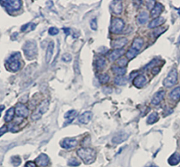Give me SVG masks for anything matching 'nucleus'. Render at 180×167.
Listing matches in <instances>:
<instances>
[{"instance_id": "f257e3e1", "label": "nucleus", "mask_w": 180, "mask_h": 167, "mask_svg": "<svg viewBox=\"0 0 180 167\" xmlns=\"http://www.w3.org/2000/svg\"><path fill=\"white\" fill-rule=\"evenodd\" d=\"M77 154L85 164H92L96 158V151L89 147L79 149L77 151Z\"/></svg>"}, {"instance_id": "f03ea898", "label": "nucleus", "mask_w": 180, "mask_h": 167, "mask_svg": "<svg viewBox=\"0 0 180 167\" xmlns=\"http://www.w3.org/2000/svg\"><path fill=\"white\" fill-rule=\"evenodd\" d=\"M23 51L25 56L29 59L35 58L38 54V46L36 42L33 40L27 41L23 46Z\"/></svg>"}, {"instance_id": "7ed1b4c3", "label": "nucleus", "mask_w": 180, "mask_h": 167, "mask_svg": "<svg viewBox=\"0 0 180 167\" xmlns=\"http://www.w3.org/2000/svg\"><path fill=\"white\" fill-rule=\"evenodd\" d=\"M20 58L21 54H19V53L18 52L16 53V54H12V55L9 58V59L7 60L6 61V64L10 70H11L12 72L18 71L21 68V62L20 61H19Z\"/></svg>"}, {"instance_id": "20e7f679", "label": "nucleus", "mask_w": 180, "mask_h": 167, "mask_svg": "<svg viewBox=\"0 0 180 167\" xmlns=\"http://www.w3.org/2000/svg\"><path fill=\"white\" fill-rule=\"evenodd\" d=\"M49 106V101L48 100H45L44 101H42L38 108L33 112V113L31 115V119L33 120L36 121L40 119L42 117V116L48 110Z\"/></svg>"}, {"instance_id": "39448f33", "label": "nucleus", "mask_w": 180, "mask_h": 167, "mask_svg": "<svg viewBox=\"0 0 180 167\" xmlns=\"http://www.w3.org/2000/svg\"><path fill=\"white\" fill-rule=\"evenodd\" d=\"M1 5L4 6L9 11H17L20 10L21 5V1L20 0H9V1H0Z\"/></svg>"}, {"instance_id": "423d86ee", "label": "nucleus", "mask_w": 180, "mask_h": 167, "mask_svg": "<svg viewBox=\"0 0 180 167\" xmlns=\"http://www.w3.org/2000/svg\"><path fill=\"white\" fill-rule=\"evenodd\" d=\"M177 70L172 69L169 73L166 78L163 81V85L165 87L170 88L173 87V86L177 83Z\"/></svg>"}, {"instance_id": "0eeeda50", "label": "nucleus", "mask_w": 180, "mask_h": 167, "mask_svg": "<svg viewBox=\"0 0 180 167\" xmlns=\"http://www.w3.org/2000/svg\"><path fill=\"white\" fill-rule=\"evenodd\" d=\"M124 22L123 20L120 18H114L112 20L111 25V32L114 34H118L120 32L123 30V29L124 28Z\"/></svg>"}, {"instance_id": "6e6552de", "label": "nucleus", "mask_w": 180, "mask_h": 167, "mask_svg": "<svg viewBox=\"0 0 180 167\" xmlns=\"http://www.w3.org/2000/svg\"><path fill=\"white\" fill-rule=\"evenodd\" d=\"M15 112L18 117L25 118L29 114V110L26 105L22 103H18L15 108Z\"/></svg>"}, {"instance_id": "1a4fd4ad", "label": "nucleus", "mask_w": 180, "mask_h": 167, "mask_svg": "<svg viewBox=\"0 0 180 167\" xmlns=\"http://www.w3.org/2000/svg\"><path fill=\"white\" fill-rule=\"evenodd\" d=\"M128 39L125 37H120L114 39L111 42V47L116 49H120L128 43Z\"/></svg>"}, {"instance_id": "9d476101", "label": "nucleus", "mask_w": 180, "mask_h": 167, "mask_svg": "<svg viewBox=\"0 0 180 167\" xmlns=\"http://www.w3.org/2000/svg\"><path fill=\"white\" fill-rule=\"evenodd\" d=\"M128 137H129L128 133L123 132V131H121V132L118 133L117 134L115 135L112 139V142L115 144H120L128 139Z\"/></svg>"}, {"instance_id": "9b49d317", "label": "nucleus", "mask_w": 180, "mask_h": 167, "mask_svg": "<svg viewBox=\"0 0 180 167\" xmlns=\"http://www.w3.org/2000/svg\"><path fill=\"white\" fill-rule=\"evenodd\" d=\"M77 144V141L75 139H73V138H65L61 142V145L63 148L68 150V149H71L76 147Z\"/></svg>"}, {"instance_id": "f8f14e48", "label": "nucleus", "mask_w": 180, "mask_h": 167, "mask_svg": "<svg viewBox=\"0 0 180 167\" xmlns=\"http://www.w3.org/2000/svg\"><path fill=\"white\" fill-rule=\"evenodd\" d=\"M35 162L40 166H47L49 163V158L46 154H40L35 159Z\"/></svg>"}, {"instance_id": "ddd939ff", "label": "nucleus", "mask_w": 180, "mask_h": 167, "mask_svg": "<svg viewBox=\"0 0 180 167\" xmlns=\"http://www.w3.org/2000/svg\"><path fill=\"white\" fill-rule=\"evenodd\" d=\"M93 117V113L90 111H87L82 113L80 116H79L78 117V120L79 122L82 124H87L89 123L91 119H92Z\"/></svg>"}, {"instance_id": "4468645a", "label": "nucleus", "mask_w": 180, "mask_h": 167, "mask_svg": "<svg viewBox=\"0 0 180 167\" xmlns=\"http://www.w3.org/2000/svg\"><path fill=\"white\" fill-rule=\"evenodd\" d=\"M146 84V78L144 75H138L133 80V84L135 87L138 89L142 88L144 87V85Z\"/></svg>"}, {"instance_id": "2eb2a0df", "label": "nucleus", "mask_w": 180, "mask_h": 167, "mask_svg": "<svg viewBox=\"0 0 180 167\" xmlns=\"http://www.w3.org/2000/svg\"><path fill=\"white\" fill-rule=\"evenodd\" d=\"M110 8L114 13L120 14L123 11V4L120 1H113L111 2Z\"/></svg>"}, {"instance_id": "dca6fc26", "label": "nucleus", "mask_w": 180, "mask_h": 167, "mask_svg": "<svg viewBox=\"0 0 180 167\" xmlns=\"http://www.w3.org/2000/svg\"><path fill=\"white\" fill-rule=\"evenodd\" d=\"M54 42H49L48 47H47V52H46L45 60L46 63H49L52 58L53 54H54Z\"/></svg>"}, {"instance_id": "f3484780", "label": "nucleus", "mask_w": 180, "mask_h": 167, "mask_svg": "<svg viewBox=\"0 0 180 167\" xmlns=\"http://www.w3.org/2000/svg\"><path fill=\"white\" fill-rule=\"evenodd\" d=\"M164 96H165V91H160L157 92L156 94L153 96L152 100H151V103L155 105L160 104V102L163 101Z\"/></svg>"}, {"instance_id": "a211bd4d", "label": "nucleus", "mask_w": 180, "mask_h": 167, "mask_svg": "<svg viewBox=\"0 0 180 167\" xmlns=\"http://www.w3.org/2000/svg\"><path fill=\"white\" fill-rule=\"evenodd\" d=\"M163 11V6L160 3H157L155 5V6L153 7V8L151 12V16L154 18H158V16L162 13V11Z\"/></svg>"}, {"instance_id": "6ab92c4d", "label": "nucleus", "mask_w": 180, "mask_h": 167, "mask_svg": "<svg viewBox=\"0 0 180 167\" xmlns=\"http://www.w3.org/2000/svg\"><path fill=\"white\" fill-rule=\"evenodd\" d=\"M125 49H116L113 51L111 52V54L109 55V60L111 61H114L120 58L124 54Z\"/></svg>"}, {"instance_id": "aec40b11", "label": "nucleus", "mask_w": 180, "mask_h": 167, "mask_svg": "<svg viewBox=\"0 0 180 167\" xmlns=\"http://www.w3.org/2000/svg\"><path fill=\"white\" fill-rule=\"evenodd\" d=\"M143 45H144V40H143V39L141 37H137L134 39L131 48L135 49L137 51H139L140 49L142 48Z\"/></svg>"}, {"instance_id": "412c9836", "label": "nucleus", "mask_w": 180, "mask_h": 167, "mask_svg": "<svg viewBox=\"0 0 180 167\" xmlns=\"http://www.w3.org/2000/svg\"><path fill=\"white\" fill-rule=\"evenodd\" d=\"M165 22V18L163 17H158L150 23L149 25V28H154L161 25Z\"/></svg>"}, {"instance_id": "4be33fe9", "label": "nucleus", "mask_w": 180, "mask_h": 167, "mask_svg": "<svg viewBox=\"0 0 180 167\" xmlns=\"http://www.w3.org/2000/svg\"><path fill=\"white\" fill-rule=\"evenodd\" d=\"M168 162L171 166H175L180 162V154L177 152H175L173 154L171 155V157L169 158Z\"/></svg>"}, {"instance_id": "5701e85b", "label": "nucleus", "mask_w": 180, "mask_h": 167, "mask_svg": "<svg viewBox=\"0 0 180 167\" xmlns=\"http://www.w3.org/2000/svg\"><path fill=\"white\" fill-rule=\"evenodd\" d=\"M15 114V109L14 108H11L7 110L4 116V121L6 122H10L13 120Z\"/></svg>"}, {"instance_id": "b1692460", "label": "nucleus", "mask_w": 180, "mask_h": 167, "mask_svg": "<svg viewBox=\"0 0 180 167\" xmlns=\"http://www.w3.org/2000/svg\"><path fill=\"white\" fill-rule=\"evenodd\" d=\"M95 65H96V68L97 70H102L105 68L106 65V62L105 59H104L103 57L99 56V57H98V58L96 60Z\"/></svg>"}, {"instance_id": "393cba45", "label": "nucleus", "mask_w": 180, "mask_h": 167, "mask_svg": "<svg viewBox=\"0 0 180 167\" xmlns=\"http://www.w3.org/2000/svg\"><path fill=\"white\" fill-rule=\"evenodd\" d=\"M149 14L146 11H142L139 13V15L137 17V20H138L139 24H144L147 22L149 20Z\"/></svg>"}, {"instance_id": "a878e982", "label": "nucleus", "mask_w": 180, "mask_h": 167, "mask_svg": "<svg viewBox=\"0 0 180 167\" xmlns=\"http://www.w3.org/2000/svg\"><path fill=\"white\" fill-rule=\"evenodd\" d=\"M112 71L118 76H123L126 73L127 69L125 68H120L119 66H113Z\"/></svg>"}, {"instance_id": "bb28decb", "label": "nucleus", "mask_w": 180, "mask_h": 167, "mask_svg": "<svg viewBox=\"0 0 180 167\" xmlns=\"http://www.w3.org/2000/svg\"><path fill=\"white\" fill-rule=\"evenodd\" d=\"M170 96L173 101H178L180 98V87H176L171 91Z\"/></svg>"}, {"instance_id": "cd10ccee", "label": "nucleus", "mask_w": 180, "mask_h": 167, "mask_svg": "<svg viewBox=\"0 0 180 167\" xmlns=\"http://www.w3.org/2000/svg\"><path fill=\"white\" fill-rule=\"evenodd\" d=\"M77 115V112L75 110H69L64 115V118L69 119V121H68V123H71L72 121L75 119V117H76V115Z\"/></svg>"}, {"instance_id": "c85d7f7f", "label": "nucleus", "mask_w": 180, "mask_h": 167, "mask_svg": "<svg viewBox=\"0 0 180 167\" xmlns=\"http://www.w3.org/2000/svg\"><path fill=\"white\" fill-rule=\"evenodd\" d=\"M128 83V78L126 77L118 76L115 78V84L118 86H124Z\"/></svg>"}, {"instance_id": "c756f323", "label": "nucleus", "mask_w": 180, "mask_h": 167, "mask_svg": "<svg viewBox=\"0 0 180 167\" xmlns=\"http://www.w3.org/2000/svg\"><path fill=\"white\" fill-rule=\"evenodd\" d=\"M158 120V115L157 112H153L149 116L147 119V123L149 124H152L156 123Z\"/></svg>"}, {"instance_id": "7c9ffc66", "label": "nucleus", "mask_w": 180, "mask_h": 167, "mask_svg": "<svg viewBox=\"0 0 180 167\" xmlns=\"http://www.w3.org/2000/svg\"><path fill=\"white\" fill-rule=\"evenodd\" d=\"M160 60H157V59H153L152 60V61H151L149 64L146 65L145 68H144V69H151V68H156V66H158V64H160Z\"/></svg>"}, {"instance_id": "2f4dec72", "label": "nucleus", "mask_w": 180, "mask_h": 167, "mask_svg": "<svg viewBox=\"0 0 180 167\" xmlns=\"http://www.w3.org/2000/svg\"><path fill=\"white\" fill-rule=\"evenodd\" d=\"M11 161L13 166L17 167L21 164V159L18 155H14L11 158Z\"/></svg>"}, {"instance_id": "473e14b6", "label": "nucleus", "mask_w": 180, "mask_h": 167, "mask_svg": "<svg viewBox=\"0 0 180 167\" xmlns=\"http://www.w3.org/2000/svg\"><path fill=\"white\" fill-rule=\"evenodd\" d=\"M138 53H139V51H136L135 49L131 48L130 49V50L128 51V52H127L126 56L129 60H132V58H134L135 56H137V54H138Z\"/></svg>"}, {"instance_id": "72a5a7b5", "label": "nucleus", "mask_w": 180, "mask_h": 167, "mask_svg": "<svg viewBox=\"0 0 180 167\" xmlns=\"http://www.w3.org/2000/svg\"><path fill=\"white\" fill-rule=\"evenodd\" d=\"M110 80V77L107 74H101L99 76V80L101 84H106Z\"/></svg>"}, {"instance_id": "f704fd0d", "label": "nucleus", "mask_w": 180, "mask_h": 167, "mask_svg": "<svg viewBox=\"0 0 180 167\" xmlns=\"http://www.w3.org/2000/svg\"><path fill=\"white\" fill-rule=\"evenodd\" d=\"M80 161L79 160H77L76 158L73 157L71 158V159H70L68 161V165L70 166H78L80 165Z\"/></svg>"}, {"instance_id": "c9c22d12", "label": "nucleus", "mask_w": 180, "mask_h": 167, "mask_svg": "<svg viewBox=\"0 0 180 167\" xmlns=\"http://www.w3.org/2000/svg\"><path fill=\"white\" fill-rule=\"evenodd\" d=\"M63 61L66 63L70 62L72 61V56L69 54H65L62 56V58H61Z\"/></svg>"}, {"instance_id": "e433bc0d", "label": "nucleus", "mask_w": 180, "mask_h": 167, "mask_svg": "<svg viewBox=\"0 0 180 167\" xmlns=\"http://www.w3.org/2000/svg\"><path fill=\"white\" fill-rule=\"evenodd\" d=\"M59 29L55 27H52L49 29V34L50 35H52V36L58 35L59 34Z\"/></svg>"}, {"instance_id": "4c0bfd02", "label": "nucleus", "mask_w": 180, "mask_h": 167, "mask_svg": "<svg viewBox=\"0 0 180 167\" xmlns=\"http://www.w3.org/2000/svg\"><path fill=\"white\" fill-rule=\"evenodd\" d=\"M128 60H126L125 58H122L118 61V65L119 66V67H120V68H124V67L128 64Z\"/></svg>"}, {"instance_id": "58836bf2", "label": "nucleus", "mask_w": 180, "mask_h": 167, "mask_svg": "<svg viewBox=\"0 0 180 167\" xmlns=\"http://www.w3.org/2000/svg\"><path fill=\"white\" fill-rule=\"evenodd\" d=\"M90 27H91V30H96L97 29V21L96 18H94L90 22Z\"/></svg>"}, {"instance_id": "ea45409f", "label": "nucleus", "mask_w": 180, "mask_h": 167, "mask_svg": "<svg viewBox=\"0 0 180 167\" xmlns=\"http://www.w3.org/2000/svg\"><path fill=\"white\" fill-rule=\"evenodd\" d=\"M8 131H9L8 126L6 125H4L1 126V127L0 128V137L3 136V135L5 133H6Z\"/></svg>"}, {"instance_id": "a19ab883", "label": "nucleus", "mask_w": 180, "mask_h": 167, "mask_svg": "<svg viewBox=\"0 0 180 167\" xmlns=\"http://www.w3.org/2000/svg\"><path fill=\"white\" fill-rule=\"evenodd\" d=\"M155 1H146V6L149 10L153 9V7L155 6Z\"/></svg>"}, {"instance_id": "79ce46f5", "label": "nucleus", "mask_w": 180, "mask_h": 167, "mask_svg": "<svg viewBox=\"0 0 180 167\" xmlns=\"http://www.w3.org/2000/svg\"><path fill=\"white\" fill-rule=\"evenodd\" d=\"M25 167H36V164L33 161H29L26 163V165H25Z\"/></svg>"}, {"instance_id": "37998d69", "label": "nucleus", "mask_w": 180, "mask_h": 167, "mask_svg": "<svg viewBox=\"0 0 180 167\" xmlns=\"http://www.w3.org/2000/svg\"><path fill=\"white\" fill-rule=\"evenodd\" d=\"M139 75V73L138 72H133V73H132L131 74H130V80H132V78H133V77H135H135H137Z\"/></svg>"}, {"instance_id": "c03bdc74", "label": "nucleus", "mask_w": 180, "mask_h": 167, "mask_svg": "<svg viewBox=\"0 0 180 167\" xmlns=\"http://www.w3.org/2000/svg\"><path fill=\"white\" fill-rule=\"evenodd\" d=\"M159 71H160V68H158V67H156V68H153L152 69V73L153 74V75H156L157 73H159Z\"/></svg>"}, {"instance_id": "a18cd8bd", "label": "nucleus", "mask_w": 180, "mask_h": 167, "mask_svg": "<svg viewBox=\"0 0 180 167\" xmlns=\"http://www.w3.org/2000/svg\"><path fill=\"white\" fill-rule=\"evenodd\" d=\"M63 30H64V33H66V36H68V35L70 34V28H63Z\"/></svg>"}, {"instance_id": "49530a36", "label": "nucleus", "mask_w": 180, "mask_h": 167, "mask_svg": "<svg viewBox=\"0 0 180 167\" xmlns=\"http://www.w3.org/2000/svg\"><path fill=\"white\" fill-rule=\"evenodd\" d=\"M5 108V106L4 105H0V116H1V112L3 111L4 110Z\"/></svg>"}, {"instance_id": "de8ad7c7", "label": "nucleus", "mask_w": 180, "mask_h": 167, "mask_svg": "<svg viewBox=\"0 0 180 167\" xmlns=\"http://www.w3.org/2000/svg\"><path fill=\"white\" fill-rule=\"evenodd\" d=\"M177 43H178V44H180V35H179V39H178Z\"/></svg>"}, {"instance_id": "09e8293b", "label": "nucleus", "mask_w": 180, "mask_h": 167, "mask_svg": "<svg viewBox=\"0 0 180 167\" xmlns=\"http://www.w3.org/2000/svg\"><path fill=\"white\" fill-rule=\"evenodd\" d=\"M150 167H158V166H151Z\"/></svg>"}]
</instances>
